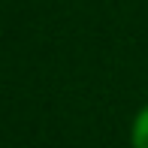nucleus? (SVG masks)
Masks as SVG:
<instances>
[{
    "label": "nucleus",
    "instance_id": "nucleus-2",
    "mask_svg": "<svg viewBox=\"0 0 148 148\" xmlns=\"http://www.w3.org/2000/svg\"><path fill=\"white\" fill-rule=\"evenodd\" d=\"M0 148H3V145H0Z\"/></svg>",
    "mask_w": 148,
    "mask_h": 148
},
{
    "label": "nucleus",
    "instance_id": "nucleus-1",
    "mask_svg": "<svg viewBox=\"0 0 148 148\" xmlns=\"http://www.w3.org/2000/svg\"><path fill=\"white\" fill-rule=\"evenodd\" d=\"M130 148H148V103L130 121Z\"/></svg>",
    "mask_w": 148,
    "mask_h": 148
}]
</instances>
